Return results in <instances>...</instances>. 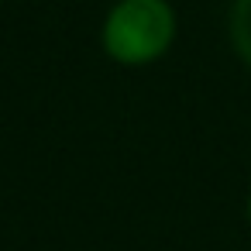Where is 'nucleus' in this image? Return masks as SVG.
I'll return each instance as SVG.
<instances>
[{
  "label": "nucleus",
  "mask_w": 251,
  "mask_h": 251,
  "mask_svg": "<svg viewBox=\"0 0 251 251\" xmlns=\"http://www.w3.org/2000/svg\"><path fill=\"white\" fill-rule=\"evenodd\" d=\"M248 220H251V200H248Z\"/></svg>",
  "instance_id": "nucleus-3"
},
{
  "label": "nucleus",
  "mask_w": 251,
  "mask_h": 251,
  "mask_svg": "<svg viewBox=\"0 0 251 251\" xmlns=\"http://www.w3.org/2000/svg\"><path fill=\"white\" fill-rule=\"evenodd\" d=\"M230 42L237 55L251 66V0H237L230 11Z\"/></svg>",
  "instance_id": "nucleus-2"
},
{
  "label": "nucleus",
  "mask_w": 251,
  "mask_h": 251,
  "mask_svg": "<svg viewBox=\"0 0 251 251\" xmlns=\"http://www.w3.org/2000/svg\"><path fill=\"white\" fill-rule=\"evenodd\" d=\"M176 35V18L165 0H121L103 21V49L124 66L158 59Z\"/></svg>",
  "instance_id": "nucleus-1"
}]
</instances>
